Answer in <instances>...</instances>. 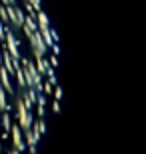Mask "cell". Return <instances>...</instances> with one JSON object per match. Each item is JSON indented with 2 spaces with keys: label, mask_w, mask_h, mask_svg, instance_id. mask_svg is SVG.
<instances>
[{
  "label": "cell",
  "mask_w": 146,
  "mask_h": 154,
  "mask_svg": "<svg viewBox=\"0 0 146 154\" xmlns=\"http://www.w3.org/2000/svg\"><path fill=\"white\" fill-rule=\"evenodd\" d=\"M60 100V38L44 0H0V154H30Z\"/></svg>",
  "instance_id": "obj_1"
}]
</instances>
